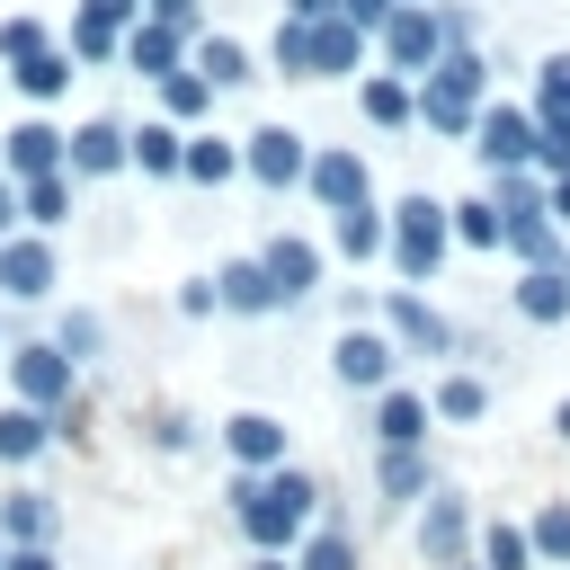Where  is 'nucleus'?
Listing matches in <instances>:
<instances>
[{
	"label": "nucleus",
	"instance_id": "f257e3e1",
	"mask_svg": "<svg viewBox=\"0 0 570 570\" xmlns=\"http://www.w3.org/2000/svg\"><path fill=\"white\" fill-rule=\"evenodd\" d=\"M312 517H321V490H312V472H294V463L232 481V525H240L258 552H294V543L312 534Z\"/></svg>",
	"mask_w": 570,
	"mask_h": 570
},
{
	"label": "nucleus",
	"instance_id": "f03ea898",
	"mask_svg": "<svg viewBox=\"0 0 570 570\" xmlns=\"http://www.w3.org/2000/svg\"><path fill=\"white\" fill-rule=\"evenodd\" d=\"M365 45H374V36L347 27V18H312V27H303V18H276V45H267V53H276L285 80H347V71L365 62Z\"/></svg>",
	"mask_w": 570,
	"mask_h": 570
},
{
	"label": "nucleus",
	"instance_id": "7ed1b4c3",
	"mask_svg": "<svg viewBox=\"0 0 570 570\" xmlns=\"http://www.w3.org/2000/svg\"><path fill=\"white\" fill-rule=\"evenodd\" d=\"M445 240H454V223H445V205L436 196H401L392 205V267H401V285H428L436 267H445Z\"/></svg>",
	"mask_w": 570,
	"mask_h": 570
},
{
	"label": "nucleus",
	"instance_id": "20e7f679",
	"mask_svg": "<svg viewBox=\"0 0 570 570\" xmlns=\"http://www.w3.org/2000/svg\"><path fill=\"white\" fill-rule=\"evenodd\" d=\"M9 383H18V401H27V410L71 419V383H80V365H71L53 338H18V347H9Z\"/></svg>",
	"mask_w": 570,
	"mask_h": 570
},
{
	"label": "nucleus",
	"instance_id": "39448f33",
	"mask_svg": "<svg viewBox=\"0 0 570 570\" xmlns=\"http://www.w3.org/2000/svg\"><path fill=\"white\" fill-rule=\"evenodd\" d=\"M374 53H383V71H401V80H428L436 71V53H445V27H436V9H392L383 18V36H374Z\"/></svg>",
	"mask_w": 570,
	"mask_h": 570
},
{
	"label": "nucleus",
	"instance_id": "423d86ee",
	"mask_svg": "<svg viewBox=\"0 0 570 570\" xmlns=\"http://www.w3.org/2000/svg\"><path fill=\"white\" fill-rule=\"evenodd\" d=\"M374 312H383V338H392L401 356H454V330H445V312H436L419 285H392Z\"/></svg>",
	"mask_w": 570,
	"mask_h": 570
},
{
	"label": "nucleus",
	"instance_id": "0eeeda50",
	"mask_svg": "<svg viewBox=\"0 0 570 570\" xmlns=\"http://www.w3.org/2000/svg\"><path fill=\"white\" fill-rule=\"evenodd\" d=\"M472 160H481V169H534V107L490 98V107L472 116Z\"/></svg>",
	"mask_w": 570,
	"mask_h": 570
},
{
	"label": "nucleus",
	"instance_id": "6e6552de",
	"mask_svg": "<svg viewBox=\"0 0 570 570\" xmlns=\"http://www.w3.org/2000/svg\"><path fill=\"white\" fill-rule=\"evenodd\" d=\"M303 187H312L330 214H347V205H365V196H374V178H365V151H356V142H312Z\"/></svg>",
	"mask_w": 570,
	"mask_h": 570
},
{
	"label": "nucleus",
	"instance_id": "1a4fd4ad",
	"mask_svg": "<svg viewBox=\"0 0 570 570\" xmlns=\"http://www.w3.org/2000/svg\"><path fill=\"white\" fill-rule=\"evenodd\" d=\"M392 365H401V347L383 338V330H338V347H330V374L347 383V392H392Z\"/></svg>",
	"mask_w": 570,
	"mask_h": 570
},
{
	"label": "nucleus",
	"instance_id": "9d476101",
	"mask_svg": "<svg viewBox=\"0 0 570 570\" xmlns=\"http://www.w3.org/2000/svg\"><path fill=\"white\" fill-rule=\"evenodd\" d=\"M240 169H249L258 187H303V169H312V142H303L294 125H258V134L240 142Z\"/></svg>",
	"mask_w": 570,
	"mask_h": 570
},
{
	"label": "nucleus",
	"instance_id": "9b49d317",
	"mask_svg": "<svg viewBox=\"0 0 570 570\" xmlns=\"http://www.w3.org/2000/svg\"><path fill=\"white\" fill-rule=\"evenodd\" d=\"M45 294H53V240L9 232L0 240V303H45Z\"/></svg>",
	"mask_w": 570,
	"mask_h": 570
},
{
	"label": "nucleus",
	"instance_id": "f8f14e48",
	"mask_svg": "<svg viewBox=\"0 0 570 570\" xmlns=\"http://www.w3.org/2000/svg\"><path fill=\"white\" fill-rule=\"evenodd\" d=\"M62 142H71V134H53L45 116L9 125V134H0V178H9V187H27V178H53V169H62Z\"/></svg>",
	"mask_w": 570,
	"mask_h": 570
},
{
	"label": "nucleus",
	"instance_id": "ddd939ff",
	"mask_svg": "<svg viewBox=\"0 0 570 570\" xmlns=\"http://www.w3.org/2000/svg\"><path fill=\"white\" fill-rule=\"evenodd\" d=\"M223 454H232L240 472H276V463H285V419H276V410H232V419H223Z\"/></svg>",
	"mask_w": 570,
	"mask_h": 570
},
{
	"label": "nucleus",
	"instance_id": "4468645a",
	"mask_svg": "<svg viewBox=\"0 0 570 570\" xmlns=\"http://www.w3.org/2000/svg\"><path fill=\"white\" fill-rule=\"evenodd\" d=\"M463 534H472V508L454 490H428V517H419V561L428 570H454L463 561Z\"/></svg>",
	"mask_w": 570,
	"mask_h": 570
},
{
	"label": "nucleus",
	"instance_id": "2eb2a0df",
	"mask_svg": "<svg viewBox=\"0 0 570 570\" xmlns=\"http://www.w3.org/2000/svg\"><path fill=\"white\" fill-rule=\"evenodd\" d=\"M53 534H62V508L45 490H9L0 499V543L9 552H53Z\"/></svg>",
	"mask_w": 570,
	"mask_h": 570
},
{
	"label": "nucleus",
	"instance_id": "dca6fc26",
	"mask_svg": "<svg viewBox=\"0 0 570 570\" xmlns=\"http://www.w3.org/2000/svg\"><path fill=\"white\" fill-rule=\"evenodd\" d=\"M258 267H267V285H276V312H285V303H303V294L321 285V249H312V240H294V232H276V240L258 249Z\"/></svg>",
	"mask_w": 570,
	"mask_h": 570
},
{
	"label": "nucleus",
	"instance_id": "f3484780",
	"mask_svg": "<svg viewBox=\"0 0 570 570\" xmlns=\"http://www.w3.org/2000/svg\"><path fill=\"white\" fill-rule=\"evenodd\" d=\"M62 169H71V178H116V169H125V125H107V116L71 125V142H62Z\"/></svg>",
	"mask_w": 570,
	"mask_h": 570
},
{
	"label": "nucleus",
	"instance_id": "a211bd4d",
	"mask_svg": "<svg viewBox=\"0 0 570 570\" xmlns=\"http://www.w3.org/2000/svg\"><path fill=\"white\" fill-rule=\"evenodd\" d=\"M499 249H508L517 267H570V232H561L552 214H508Z\"/></svg>",
	"mask_w": 570,
	"mask_h": 570
},
{
	"label": "nucleus",
	"instance_id": "6ab92c4d",
	"mask_svg": "<svg viewBox=\"0 0 570 570\" xmlns=\"http://www.w3.org/2000/svg\"><path fill=\"white\" fill-rule=\"evenodd\" d=\"M214 312H240V321L276 312V285H267V267H258V258H223V267H214Z\"/></svg>",
	"mask_w": 570,
	"mask_h": 570
},
{
	"label": "nucleus",
	"instance_id": "aec40b11",
	"mask_svg": "<svg viewBox=\"0 0 570 570\" xmlns=\"http://www.w3.org/2000/svg\"><path fill=\"white\" fill-rule=\"evenodd\" d=\"M428 428H436V410H428V392H383L374 401V445H428Z\"/></svg>",
	"mask_w": 570,
	"mask_h": 570
},
{
	"label": "nucleus",
	"instance_id": "412c9836",
	"mask_svg": "<svg viewBox=\"0 0 570 570\" xmlns=\"http://www.w3.org/2000/svg\"><path fill=\"white\" fill-rule=\"evenodd\" d=\"M53 436H71V419H45V410H27V401L0 410V463H36Z\"/></svg>",
	"mask_w": 570,
	"mask_h": 570
},
{
	"label": "nucleus",
	"instance_id": "4be33fe9",
	"mask_svg": "<svg viewBox=\"0 0 570 570\" xmlns=\"http://www.w3.org/2000/svg\"><path fill=\"white\" fill-rule=\"evenodd\" d=\"M517 312H525L534 330H561V321H570V267H525V276H517Z\"/></svg>",
	"mask_w": 570,
	"mask_h": 570
},
{
	"label": "nucleus",
	"instance_id": "5701e85b",
	"mask_svg": "<svg viewBox=\"0 0 570 570\" xmlns=\"http://www.w3.org/2000/svg\"><path fill=\"white\" fill-rule=\"evenodd\" d=\"M178 53H187V45H178V27H160V18H142V27H125V62H134L142 80H169V71H187Z\"/></svg>",
	"mask_w": 570,
	"mask_h": 570
},
{
	"label": "nucleus",
	"instance_id": "b1692460",
	"mask_svg": "<svg viewBox=\"0 0 570 570\" xmlns=\"http://www.w3.org/2000/svg\"><path fill=\"white\" fill-rule=\"evenodd\" d=\"M178 160H187V134L169 116L142 125V134H125V169H142V178H178Z\"/></svg>",
	"mask_w": 570,
	"mask_h": 570
},
{
	"label": "nucleus",
	"instance_id": "393cba45",
	"mask_svg": "<svg viewBox=\"0 0 570 570\" xmlns=\"http://www.w3.org/2000/svg\"><path fill=\"white\" fill-rule=\"evenodd\" d=\"M330 240H338V258H383L392 249V214H374V196H365V205L330 214Z\"/></svg>",
	"mask_w": 570,
	"mask_h": 570
},
{
	"label": "nucleus",
	"instance_id": "a878e982",
	"mask_svg": "<svg viewBox=\"0 0 570 570\" xmlns=\"http://www.w3.org/2000/svg\"><path fill=\"white\" fill-rule=\"evenodd\" d=\"M71 187H80L71 169H53V178H27V187H18V223H36V232H62V223H71Z\"/></svg>",
	"mask_w": 570,
	"mask_h": 570
},
{
	"label": "nucleus",
	"instance_id": "bb28decb",
	"mask_svg": "<svg viewBox=\"0 0 570 570\" xmlns=\"http://www.w3.org/2000/svg\"><path fill=\"white\" fill-rule=\"evenodd\" d=\"M356 107H365L374 125H419V80H401V71H374V80L356 89Z\"/></svg>",
	"mask_w": 570,
	"mask_h": 570
},
{
	"label": "nucleus",
	"instance_id": "cd10ccee",
	"mask_svg": "<svg viewBox=\"0 0 570 570\" xmlns=\"http://www.w3.org/2000/svg\"><path fill=\"white\" fill-rule=\"evenodd\" d=\"M428 410H436L445 428H472V419H490V383H481V374H436Z\"/></svg>",
	"mask_w": 570,
	"mask_h": 570
},
{
	"label": "nucleus",
	"instance_id": "c85d7f7f",
	"mask_svg": "<svg viewBox=\"0 0 570 570\" xmlns=\"http://www.w3.org/2000/svg\"><path fill=\"white\" fill-rule=\"evenodd\" d=\"M196 71H205L214 89H240V80H258V71H249V45H240V36H214V27L196 36Z\"/></svg>",
	"mask_w": 570,
	"mask_h": 570
},
{
	"label": "nucleus",
	"instance_id": "c756f323",
	"mask_svg": "<svg viewBox=\"0 0 570 570\" xmlns=\"http://www.w3.org/2000/svg\"><path fill=\"white\" fill-rule=\"evenodd\" d=\"M178 178H196V187H223V178H240V142H223V134H187V160H178Z\"/></svg>",
	"mask_w": 570,
	"mask_h": 570
},
{
	"label": "nucleus",
	"instance_id": "7c9ffc66",
	"mask_svg": "<svg viewBox=\"0 0 570 570\" xmlns=\"http://www.w3.org/2000/svg\"><path fill=\"white\" fill-rule=\"evenodd\" d=\"M9 80H18L27 98H62V89H71L80 71H71V53H62V45H45V53H27V62H9Z\"/></svg>",
	"mask_w": 570,
	"mask_h": 570
},
{
	"label": "nucleus",
	"instance_id": "2f4dec72",
	"mask_svg": "<svg viewBox=\"0 0 570 570\" xmlns=\"http://www.w3.org/2000/svg\"><path fill=\"white\" fill-rule=\"evenodd\" d=\"M160 107H169V125L187 134L196 116H214V80H205V71L187 62V71H169V80H160Z\"/></svg>",
	"mask_w": 570,
	"mask_h": 570
},
{
	"label": "nucleus",
	"instance_id": "473e14b6",
	"mask_svg": "<svg viewBox=\"0 0 570 570\" xmlns=\"http://www.w3.org/2000/svg\"><path fill=\"white\" fill-rule=\"evenodd\" d=\"M472 116H481V107H472L463 89H445V80H419V125H428V134H472Z\"/></svg>",
	"mask_w": 570,
	"mask_h": 570
},
{
	"label": "nucleus",
	"instance_id": "72a5a7b5",
	"mask_svg": "<svg viewBox=\"0 0 570 570\" xmlns=\"http://www.w3.org/2000/svg\"><path fill=\"white\" fill-rule=\"evenodd\" d=\"M374 481H383V499H428V445H383Z\"/></svg>",
	"mask_w": 570,
	"mask_h": 570
},
{
	"label": "nucleus",
	"instance_id": "f704fd0d",
	"mask_svg": "<svg viewBox=\"0 0 570 570\" xmlns=\"http://www.w3.org/2000/svg\"><path fill=\"white\" fill-rule=\"evenodd\" d=\"M294 570H356V534L347 525H312L294 543Z\"/></svg>",
	"mask_w": 570,
	"mask_h": 570
},
{
	"label": "nucleus",
	"instance_id": "c9c22d12",
	"mask_svg": "<svg viewBox=\"0 0 570 570\" xmlns=\"http://www.w3.org/2000/svg\"><path fill=\"white\" fill-rule=\"evenodd\" d=\"M534 169L570 178V107H534Z\"/></svg>",
	"mask_w": 570,
	"mask_h": 570
},
{
	"label": "nucleus",
	"instance_id": "e433bc0d",
	"mask_svg": "<svg viewBox=\"0 0 570 570\" xmlns=\"http://www.w3.org/2000/svg\"><path fill=\"white\" fill-rule=\"evenodd\" d=\"M62 53H71V62H125V36H116V27H98L89 9H71V36H62Z\"/></svg>",
	"mask_w": 570,
	"mask_h": 570
},
{
	"label": "nucleus",
	"instance_id": "4c0bfd02",
	"mask_svg": "<svg viewBox=\"0 0 570 570\" xmlns=\"http://www.w3.org/2000/svg\"><path fill=\"white\" fill-rule=\"evenodd\" d=\"M445 223H454V240H463V249H499V232H508L490 196H463V205H445Z\"/></svg>",
	"mask_w": 570,
	"mask_h": 570
},
{
	"label": "nucleus",
	"instance_id": "58836bf2",
	"mask_svg": "<svg viewBox=\"0 0 570 570\" xmlns=\"http://www.w3.org/2000/svg\"><path fill=\"white\" fill-rule=\"evenodd\" d=\"M481 570H534V543H525V525L490 517V525H481Z\"/></svg>",
	"mask_w": 570,
	"mask_h": 570
},
{
	"label": "nucleus",
	"instance_id": "ea45409f",
	"mask_svg": "<svg viewBox=\"0 0 570 570\" xmlns=\"http://www.w3.org/2000/svg\"><path fill=\"white\" fill-rule=\"evenodd\" d=\"M525 543H534V561H552V570H570V499H552V508H534V525H525Z\"/></svg>",
	"mask_w": 570,
	"mask_h": 570
},
{
	"label": "nucleus",
	"instance_id": "a19ab883",
	"mask_svg": "<svg viewBox=\"0 0 570 570\" xmlns=\"http://www.w3.org/2000/svg\"><path fill=\"white\" fill-rule=\"evenodd\" d=\"M490 205H499V223L508 214H543V178L534 169H490Z\"/></svg>",
	"mask_w": 570,
	"mask_h": 570
},
{
	"label": "nucleus",
	"instance_id": "79ce46f5",
	"mask_svg": "<svg viewBox=\"0 0 570 570\" xmlns=\"http://www.w3.org/2000/svg\"><path fill=\"white\" fill-rule=\"evenodd\" d=\"M53 347H62L71 365H89V356L107 347V321H98V312H62V330H53Z\"/></svg>",
	"mask_w": 570,
	"mask_h": 570
},
{
	"label": "nucleus",
	"instance_id": "37998d69",
	"mask_svg": "<svg viewBox=\"0 0 570 570\" xmlns=\"http://www.w3.org/2000/svg\"><path fill=\"white\" fill-rule=\"evenodd\" d=\"M53 36L36 27V18H0V62H27V53H45Z\"/></svg>",
	"mask_w": 570,
	"mask_h": 570
},
{
	"label": "nucleus",
	"instance_id": "c03bdc74",
	"mask_svg": "<svg viewBox=\"0 0 570 570\" xmlns=\"http://www.w3.org/2000/svg\"><path fill=\"white\" fill-rule=\"evenodd\" d=\"M534 107H570V53H543L534 62Z\"/></svg>",
	"mask_w": 570,
	"mask_h": 570
},
{
	"label": "nucleus",
	"instance_id": "a18cd8bd",
	"mask_svg": "<svg viewBox=\"0 0 570 570\" xmlns=\"http://www.w3.org/2000/svg\"><path fill=\"white\" fill-rule=\"evenodd\" d=\"M80 9H89L98 27H116V36H125V27H142V0H80Z\"/></svg>",
	"mask_w": 570,
	"mask_h": 570
},
{
	"label": "nucleus",
	"instance_id": "49530a36",
	"mask_svg": "<svg viewBox=\"0 0 570 570\" xmlns=\"http://www.w3.org/2000/svg\"><path fill=\"white\" fill-rule=\"evenodd\" d=\"M392 9H401V0H338V18H347V27H365V36H383V18H392Z\"/></svg>",
	"mask_w": 570,
	"mask_h": 570
},
{
	"label": "nucleus",
	"instance_id": "de8ad7c7",
	"mask_svg": "<svg viewBox=\"0 0 570 570\" xmlns=\"http://www.w3.org/2000/svg\"><path fill=\"white\" fill-rule=\"evenodd\" d=\"M436 27H445V45H472V36H481V18L454 9V0H436Z\"/></svg>",
	"mask_w": 570,
	"mask_h": 570
},
{
	"label": "nucleus",
	"instance_id": "09e8293b",
	"mask_svg": "<svg viewBox=\"0 0 570 570\" xmlns=\"http://www.w3.org/2000/svg\"><path fill=\"white\" fill-rule=\"evenodd\" d=\"M142 18H160V27H178V36H196V0H142Z\"/></svg>",
	"mask_w": 570,
	"mask_h": 570
},
{
	"label": "nucleus",
	"instance_id": "8fccbe9b",
	"mask_svg": "<svg viewBox=\"0 0 570 570\" xmlns=\"http://www.w3.org/2000/svg\"><path fill=\"white\" fill-rule=\"evenodd\" d=\"M178 312L205 321V312H214V276H187V285H178Z\"/></svg>",
	"mask_w": 570,
	"mask_h": 570
},
{
	"label": "nucleus",
	"instance_id": "3c124183",
	"mask_svg": "<svg viewBox=\"0 0 570 570\" xmlns=\"http://www.w3.org/2000/svg\"><path fill=\"white\" fill-rule=\"evenodd\" d=\"M151 445H160V454H187V445H196V428H187V419H178V410H169V419H160V428H151Z\"/></svg>",
	"mask_w": 570,
	"mask_h": 570
},
{
	"label": "nucleus",
	"instance_id": "603ef678",
	"mask_svg": "<svg viewBox=\"0 0 570 570\" xmlns=\"http://www.w3.org/2000/svg\"><path fill=\"white\" fill-rule=\"evenodd\" d=\"M543 214H552V223L570 232V178H543Z\"/></svg>",
	"mask_w": 570,
	"mask_h": 570
},
{
	"label": "nucleus",
	"instance_id": "864d4df0",
	"mask_svg": "<svg viewBox=\"0 0 570 570\" xmlns=\"http://www.w3.org/2000/svg\"><path fill=\"white\" fill-rule=\"evenodd\" d=\"M285 18H303V27H312V18H338V0H285Z\"/></svg>",
	"mask_w": 570,
	"mask_h": 570
},
{
	"label": "nucleus",
	"instance_id": "5fc2aeb1",
	"mask_svg": "<svg viewBox=\"0 0 570 570\" xmlns=\"http://www.w3.org/2000/svg\"><path fill=\"white\" fill-rule=\"evenodd\" d=\"M9 570H62L53 552H9Z\"/></svg>",
	"mask_w": 570,
	"mask_h": 570
},
{
	"label": "nucleus",
	"instance_id": "6e6d98bb",
	"mask_svg": "<svg viewBox=\"0 0 570 570\" xmlns=\"http://www.w3.org/2000/svg\"><path fill=\"white\" fill-rule=\"evenodd\" d=\"M9 223H18V187L0 178V240H9Z\"/></svg>",
	"mask_w": 570,
	"mask_h": 570
},
{
	"label": "nucleus",
	"instance_id": "4d7b16f0",
	"mask_svg": "<svg viewBox=\"0 0 570 570\" xmlns=\"http://www.w3.org/2000/svg\"><path fill=\"white\" fill-rule=\"evenodd\" d=\"M249 570H294V552H258V561H249Z\"/></svg>",
	"mask_w": 570,
	"mask_h": 570
},
{
	"label": "nucleus",
	"instance_id": "13d9d810",
	"mask_svg": "<svg viewBox=\"0 0 570 570\" xmlns=\"http://www.w3.org/2000/svg\"><path fill=\"white\" fill-rule=\"evenodd\" d=\"M552 436H561V445H570V401H561V410H552Z\"/></svg>",
	"mask_w": 570,
	"mask_h": 570
},
{
	"label": "nucleus",
	"instance_id": "bf43d9fd",
	"mask_svg": "<svg viewBox=\"0 0 570 570\" xmlns=\"http://www.w3.org/2000/svg\"><path fill=\"white\" fill-rule=\"evenodd\" d=\"M410 9H436V0H410Z\"/></svg>",
	"mask_w": 570,
	"mask_h": 570
},
{
	"label": "nucleus",
	"instance_id": "052dcab7",
	"mask_svg": "<svg viewBox=\"0 0 570 570\" xmlns=\"http://www.w3.org/2000/svg\"><path fill=\"white\" fill-rule=\"evenodd\" d=\"M0 570H9V543H0Z\"/></svg>",
	"mask_w": 570,
	"mask_h": 570
},
{
	"label": "nucleus",
	"instance_id": "680f3d73",
	"mask_svg": "<svg viewBox=\"0 0 570 570\" xmlns=\"http://www.w3.org/2000/svg\"><path fill=\"white\" fill-rule=\"evenodd\" d=\"M454 570H472V561H454Z\"/></svg>",
	"mask_w": 570,
	"mask_h": 570
}]
</instances>
